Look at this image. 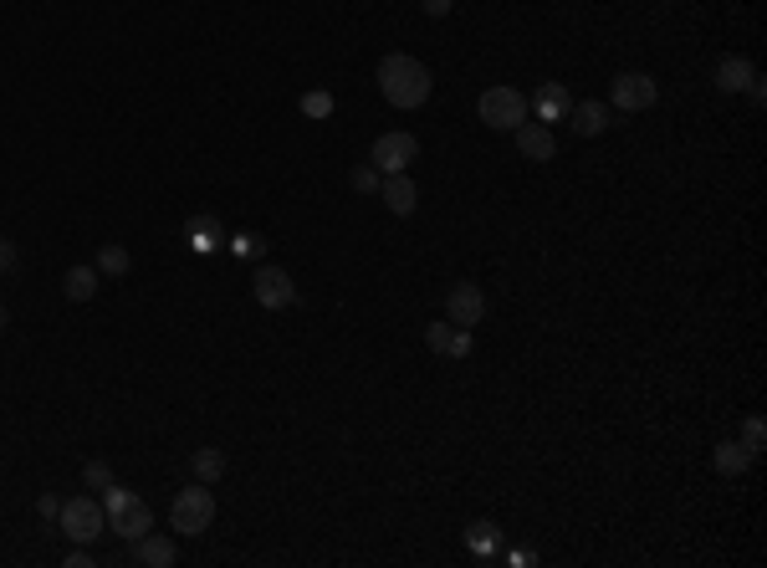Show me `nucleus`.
Here are the masks:
<instances>
[{"label":"nucleus","mask_w":767,"mask_h":568,"mask_svg":"<svg viewBox=\"0 0 767 568\" xmlns=\"http://www.w3.org/2000/svg\"><path fill=\"white\" fill-rule=\"evenodd\" d=\"M420 6H425V16L440 21V16H450V6H456V0H420Z\"/></svg>","instance_id":"obj_31"},{"label":"nucleus","mask_w":767,"mask_h":568,"mask_svg":"<svg viewBox=\"0 0 767 568\" xmlns=\"http://www.w3.org/2000/svg\"><path fill=\"white\" fill-rule=\"evenodd\" d=\"M133 548V563L139 568H174V558H179V548H174V538H164V533H144L139 543H128Z\"/></svg>","instance_id":"obj_13"},{"label":"nucleus","mask_w":767,"mask_h":568,"mask_svg":"<svg viewBox=\"0 0 767 568\" xmlns=\"http://www.w3.org/2000/svg\"><path fill=\"white\" fill-rule=\"evenodd\" d=\"M425 348H430V354H440V359H471V328H456V323H430L425 328Z\"/></svg>","instance_id":"obj_10"},{"label":"nucleus","mask_w":767,"mask_h":568,"mask_svg":"<svg viewBox=\"0 0 767 568\" xmlns=\"http://www.w3.org/2000/svg\"><path fill=\"white\" fill-rule=\"evenodd\" d=\"M476 113H481V123L486 128H507V134H512V128L517 123H527V93H522V87H486V93H481V103H476Z\"/></svg>","instance_id":"obj_4"},{"label":"nucleus","mask_w":767,"mask_h":568,"mask_svg":"<svg viewBox=\"0 0 767 568\" xmlns=\"http://www.w3.org/2000/svg\"><path fill=\"white\" fill-rule=\"evenodd\" d=\"M379 180H384V174H379L374 164H358V169L348 174V185H353L358 195H379Z\"/></svg>","instance_id":"obj_25"},{"label":"nucleus","mask_w":767,"mask_h":568,"mask_svg":"<svg viewBox=\"0 0 767 568\" xmlns=\"http://www.w3.org/2000/svg\"><path fill=\"white\" fill-rule=\"evenodd\" d=\"M563 123H573V134H578V139H599V134H604V128H609V103H599V98H583V103H568Z\"/></svg>","instance_id":"obj_12"},{"label":"nucleus","mask_w":767,"mask_h":568,"mask_svg":"<svg viewBox=\"0 0 767 568\" xmlns=\"http://www.w3.org/2000/svg\"><path fill=\"white\" fill-rule=\"evenodd\" d=\"M297 108H302V118H333V108H338V103H333V93H323V87H312V93H302V103H297Z\"/></svg>","instance_id":"obj_23"},{"label":"nucleus","mask_w":767,"mask_h":568,"mask_svg":"<svg viewBox=\"0 0 767 568\" xmlns=\"http://www.w3.org/2000/svg\"><path fill=\"white\" fill-rule=\"evenodd\" d=\"M660 103V82L650 72H619L614 77V108L619 113H645Z\"/></svg>","instance_id":"obj_6"},{"label":"nucleus","mask_w":767,"mask_h":568,"mask_svg":"<svg viewBox=\"0 0 767 568\" xmlns=\"http://www.w3.org/2000/svg\"><path fill=\"white\" fill-rule=\"evenodd\" d=\"M466 548H471V558H496L502 553V528H496L491 517H476L466 528Z\"/></svg>","instance_id":"obj_16"},{"label":"nucleus","mask_w":767,"mask_h":568,"mask_svg":"<svg viewBox=\"0 0 767 568\" xmlns=\"http://www.w3.org/2000/svg\"><path fill=\"white\" fill-rule=\"evenodd\" d=\"M220 236H225L220 215H195L190 231H185V246H190L195 256H210V251H220Z\"/></svg>","instance_id":"obj_15"},{"label":"nucleus","mask_w":767,"mask_h":568,"mask_svg":"<svg viewBox=\"0 0 767 568\" xmlns=\"http://www.w3.org/2000/svg\"><path fill=\"white\" fill-rule=\"evenodd\" d=\"M98 282H103L98 267H72V272L62 277V292H67L72 302H87V297H98Z\"/></svg>","instance_id":"obj_20"},{"label":"nucleus","mask_w":767,"mask_h":568,"mask_svg":"<svg viewBox=\"0 0 767 568\" xmlns=\"http://www.w3.org/2000/svg\"><path fill=\"white\" fill-rule=\"evenodd\" d=\"M6 323H11V318H6V302H0V333H6Z\"/></svg>","instance_id":"obj_32"},{"label":"nucleus","mask_w":767,"mask_h":568,"mask_svg":"<svg viewBox=\"0 0 767 568\" xmlns=\"http://www.w3.org/2000/svg\"><path fill=\"white\" fill-rule=\"evenodd\" d=\"M512 134H517V149H522V159H532V164H548L553 154H558V139H553V128L548 123H517L512 128Z\"/></svg>","instance_id":"obj_11"},{"label":"nucleus","mask_w":767,"mask_h":568,"mask_svg":"<svg viewBox=\"0 0 767 568\" xmlns=\"http://www.w3.org/2000/svg\"><path fill=\"white\" fill-rule=\"evenodd\" d=\"M415 159H420V139L415 134H379L374 139V154H369V164L379 174H404Z\"/></svg>","instance_id":"obj_7"},{"label":"nucleus","mask_w":767,"mask_h":568,"mask_svg":"<svg viewBox=\"0 0 767 568\" xmlns=\"http://www.w3.org/2000/svg\"><path fill=\"white\" fill-rule=\"evenodd\" d=\"M445 318L456 323V328H476L486 318V292L476 282H456L445 292Z\"/></svg>","instance_id":"obj_9"},{"label":"nucleus","mask_w":767,"mask_h":568,"mask_svg":"<svg viewBox=\"0 0 767 568\" xmlns=\"http://www.w3.org/2000/svg\"><path fill=\"white\" fill-rule=\"evenodd\" d=\"M225 246H231L241 261H261V256H266V236H261V231H236Z\"/></svg>","instance_id":"obj_22"},{"label":"nucleus","mask_w":767,"mask_h":568,"mask_svg":"<svg viewBox=\"0 0 767 568\" xmlns=\"http://www.w3.org/2000/svg\"><path fill=\"white\" fill-rule=\"evenodd\" d=\"M742 93H747L752 103H767V82H762V72H757V77H752V82L742 87Z\"/></svg>","instance_id":"obj_30"},{"label":"nucleus","mask_w":767,"mask_h":568,"mask_svg":"<svg viewBox=\"0 0 767 568\" xmlns=\"http://www.w3.org/2000/svg\"><path fill=\"white\" fill-rule=\"evenodd\" d=\"M251 292H256V302L261 308H272V313H282V308H292L297 302V287H292V277H287V267H256V277H251Z\"/></svg>","instance_id":"obj_8"},{"label":"nucleus","mask_w":767,"mask_h":568,"mask_svg":"<svg viewBox=\"0 0 767 568\" xmlns=\"http://www.w3.org/2000/svg\"><path fill=\"white\" fill-rule=\"evenodd\" d=\"M752 461H757V456H752L742 441H721V446H716V456H711V466H716L721 476H742Z\"/></svg>","instance_id":"obj_19"},{"label":"nucleus","mask_w":767,"mask_h":568,"mask_svg":"<svg viewBox=\"0 0 767 568\" xmlns=\"http://www.w3.org/2000/svg\"><path fill=\"white\" fill-rule=\"evenodd\" d=\"M379 195H384V205H389L394 215H415V205H420V190H415V180H410V169H404V174H384V180H379Z\"/></svg>","instance_id":"obj_14"},{"label":"nucleus","mask_w":767,"mask_h":568,"mask_svg":"<svg viewBox=\"0 0 767 568\" xmlns=\"http://www.w3.org/2000/svg\"><path fill=\"white\" fill-rule=\"evenodd\" d=\"M210 522H215V497H210L205 482H195V487H185V492L174 497V507H169V528H174V533L205 538Z\"/></svg>","instance_id":"obj_3"},{"label":"nucleus","mask_w":767,"mask_h":568,"mask_svg":"<svg viewBox=\"0 0 767 568\" xmlns=\"http://www.w3.org/2000/svg\"><path fill=\"white\" fill-rule=\"evenodd\" d=\"M57 522H62V533H67L72 543H98V538L108 533V512H103V502H93V497L62 502Z\"/></svg>","instance_id":"obj_5"},{"label":"nucleus","mask_w":767,"mask_h":568,"mask_svg":"<svg viewBox=\"0 0 767 568\" xmlns=\"http://www.w3.org/2000/svg\"><path fill=\"white\" fill-rule=\"evenodd\" d=\"M563 113H568L563 82H543V87H537V103H532V118L537 123H563Z\"/></svg>","instance_id":"obj_17"},{"label":"nucleus","mask_w":767,"mask_h":568,"mask_svg":"<svg viewBox=\"0 0 767 568\" xmlns=\"http://www.w3.org/2000/svg\"><path fill=\"white\" fill-rule=\"evenodd\" d=\"M128 267H133V256H128L123 246H103V251H98V272H103V277H123Z\"/></svg>","instance_id":"obj_24"},{"label":"nucleus","mask_w":767,"mask_h":568,"mask_svg":"<svg viewBox=\"0 0 767 568\" xmlns=\"http://www.w3.org/2000/svg\"><path fill=\"white\" fill-rule=\"evenodd\" d=\"M103 512H108V533H118L123 543H139L149 528H154V512L139 492H128V487H103Z\"/></svg>","instance_id":"obj_2"},{"label":"nucleus","mask_w":767,"mask_h":568,"mask_svg":"<svg viewBox=\"0 0 767 568\" xmlns=\"http://www.w3.org/2000/svg\"><path fill=\"white\" fill-rule=\"evenodd\" d=\"M430 87H435V77H430V67L420 62V57H410V52H389L384 62H379V93H384V103H394V108H425L430 103Z\"/></svg>","instance_id":"obj_1"},{"label":"nucleus","mask_w":767,"mask_h":568,"mask_svg":"<svg viewBox=\"0 0 767 568\" xmlns=\"http://www.w3.org/2000/svg\"><path fill=\"white\" fill-rule=\"evenodd\" d=\"M195 482H205V487H215L220 476H225V451H215V446H205V451H195Z\"/></svg>","instance_id":"obj_21"},{"label":"nucleus","mask_w":767,"mask_h":568,"mask_svg":"<svg viewBox=\"0 0 767 568\" xmlns=\"http://www.w3.org/2000/svg\"><path fill=\"white\" fill-rule=\"evenodd\" d=\"M737 441H742L752 456L762 451V441H767V425H762V415H747V420H742V435H737Z\"/></svg>","instance_id":"obj_26"},{"label":"nucleus","mask_w":767,"mask_h":568,"mask_svg":"<svg viewBox=\"0 0 767 568\" xmlns=\"http://www.w3.org/2000/svg\"><path fill=\"white\" fill-rule=\"evenodd\" d=\"M82 482L93 487V492L113 487V466H108V461H87V466H82Z\"/></svg>","instance_id":"obj_27"},{"label":"nucleus","mask_w":767,"mask_h":568,"mask_svg":"<svg viewBox=\"0 0 767 568\" xmlns=\"http://www.w3.org/2000/svg\"><path fill=\"white\" fill-rule=\"evenodd\" d=\"M752 77H757V67L747 57H721L716 62V87H721V93H742Z\"/></svg>","instance_id":"obj_18"},{"label":"nucleus","mask_w":767,"mask_h":568,"mask_svg":"<svg viewBox=\"0 0 767 568\" xmlns=\"http://www.w3.org/2000/svg\"><path fill=\"white\" fill-rule=\"evenodd\" d=\"M16 267H21V251H16V241L0 236V272H16Z\"/></svg>","instance_id":"obj_28"},{"label":"nucleus","mask_w":767,"mask_h":568,"mask_svg":"<svg viewBox=\"0 0 767 568\" xmlns=\"http://www.w3.org/2000/svg\"><path fill=\"white\" fill-rule=\"evenodd\" d=\"M36 512H41V522H52V517L62 512V502H57L52 492H41V497H36Z\"/></svg>","instance_id":"obj_29"}]
</instances>
